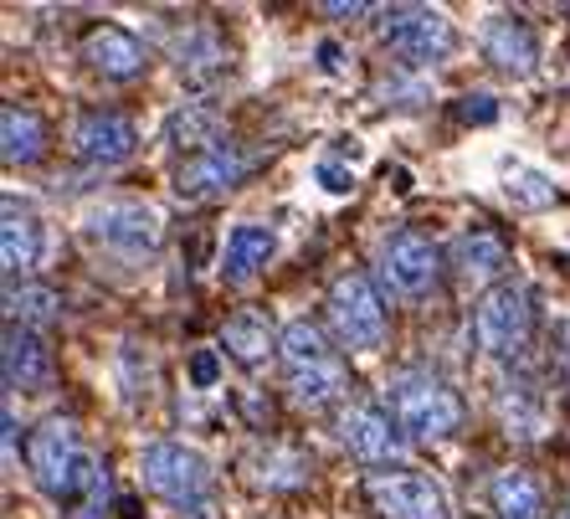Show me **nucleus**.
I'll list each match as a JSON object with an SVG mask.
<instances>
[{
	"label": "nucleus",
	"instance_id": "f257e3e1",
	"mask_svg": "<svg viewBox=\"0 0 570 519\" xmlns=\"http://www.w3.org/2000/svg\"><path fill=\"white\" fill-rule=\"evenodd\" d=\"M385 412L396 417L406 442H448L463 427V396L432 371H401L385 386Z\"/></svg>",
	"mask_w": 570,
	"mask_h": 519
},
{
	"label": "nucleus",
	"instance_id": "f03ea898",
	"mask_svg": "<svg viewBox=\"0 0 570 519\" xmlns=\"http://www.w3.org/2000/svg\"><path fill=\"white\" fill-rule=\"evenodd\" d=\"M27 473L47 499H78L88 483H94L98 468L88 463L82 453V438H78V422L72 417H47V422L31 427L27 438Z\"/></svg>",
	"mask_w": 570,
	"mask_h": 519
},
{
	"label": "nucleus",
	"instance_id": "7ed1b4c3",
	"mask_svg": "<svg viewBox=\"0 0 570 519\" xmlns=\"http://www.w3.org/2000/svg\"><path fill=\"white\" fill-rule=\"evenodd\" d=\"M324 314H330V330L340 334L345 350H381L385 345V298L371 283V273H340L330 283V298H324Z\"/></svg>",
	"mask_w": 570,
	"mask_h": 519
},
{
	"label": "nucleus",
	"instance_id": "20e7f679",
	"mask_svg": "<svg viewBox=\"0 0 570 519\" xmlns=\"http://www.w3.org/2000/svg\"><path fill=\"white\" fill-rule=\"evenodd\" d=\"M530 330H534L530 283L504 278V283H493V288H483V298L473 309V334L493 360H514L519 350L530 345Z\"/></svg>",
	"mask_w": 570,
	"mask_h": 519
},
{
	"label": "nucleus",
	"instance_id": "39448f33",
	"mask_svg": "<svg viewBox=\"0 0 570 519\" xmlns=\"http://www.w3.org/2000/svg\"><path fill=\"white\" fill-rule=\"evenodd\" d=\"M139 479H145L149 493L190 509L212 489V468H206V458H200L196 448H186V442H149L145 453H139Z\"/></svg>",
	"mask_w": 570,
	"mask_h": 519
},
{
	"label": "nucleus",
	"instance_id": "423d86ee",
	"mask_svg": "<svg viewBox=\"0 0 570 519\" xmlns=\"http://www.w3.org/2000/svg\"><path fill=\"white\" fill-rule=\"evenodd\" d=\"M381 41L396 57H406V62L432 67L452 52L458 31H452V21L438 6H391V11L381 16Z\"/></svg>",
	"mask_w": 570,
	"mask_h": 519
},
{
	"label": "nucleus",
	"instance_id": "0eeeda50",
	"mask_svg": "<svg viewBox=\"0 0 570 519\" xmlns=\"http://www.w3.org/2000/svg\"><path fill=\"white\" fill-rule=\"evenodd\" d=\"M82 232L98 242V247H114L124 257H145L159 247V212L145 200H104L82 216Z\"/></svg>",
	"mask_w": 570,
	"mask_h": 519
},
{
	"label": "nucleus",
	"instance_id": "6e6552de",
	"mask_svg": "<svg viewBox=\"0 0 570 519\" xmlns=\"http://www.w3.org/2000/svg\"><path fill=\"white\" fill-rule=\"evenodd\" d=\"M381 278L401 298H422L442 278V247L432 237H422V232H396L381 247Z\"/></svg>",
	"mask_w": 570,
	"mask_h": 519
},
{
	"label": "nucleus",
	"instance_id": "1a4fd4ad",
	"mask_svg": "<svg viewBox=\"0 0 570 519\" xmlns=\"http://www.w3.org/2000/svg\"><path fill=\"white\" fill-rule=\"evenodd\" d=\"M340 442L365 468H381V473H391V463H401V453H406V432L396 427V417L385 407H371V401L340 412Z\"/></svg>",
	"mask_w": 570,
	"mask_h": 519
},
{
	"label": "nucleus",
	"instance_id": "9d476101",
	"mask_svg": "<svg viewBox=\"0 0 570 519\" xmlns=\"http://www.w3.org/2000/svg\"><path fill=\"white\" fill-rule=\"evenodd\" d=\"M371 505L381 509V519H448V493L442 483H432L426 473H371L365 483Z\"/></svg>",
	"mask_w": 570,
	"mask_h": 519
},
{
	"label": "nucleus",
	"instance_id": "9b49d317",
	"mask_svg": "<svg viewBox=\"0 0 570 519\" xmlns=\"http://www.w3.org/2000/svg\"><path fill=\"white\" fill-rule=\"evenodd\" d=\"M72 149L88 165H124L139 149V129L114 108H94V114H82L72 124Z\"/></svg>",
	"mask_w": 570,
	"mask_h": 519
},
{
	"label": "nucleus",
	"instance_id": "f8f14e48",
	"mask_svg": "<svg viewBox=\"0 0 570 519\" xmlns=\"http://www.w3.org/2000/svg\"><path fill=\"white\" fill-rule=\"evenodd\" d=\"M242 170H247L242 149L226 145V139H216L212 149H200V155H186L180 175H175V190H180L186 200H212V196H226V190L237 186Z\"/></svg>",
	"mask_w": 570,
	"mask_h": 519
},
{
	"label": "nucleus",
	"instance_id": "ddd939ff",
	"mask_svg": "<svg viewBox=\"0 0 570 519\" xmlns=\"http://www.w3.org/2000/svg\"><path fill=\"white\" fill-rule=\"evenodd\" d=\"M478 41H483V57L499 72H509V78H530L540 67V37H534V27L524 16H493Z\"/></svg>",
	"mask_w": 570,
	"mask_h": 519
},
{
	"label": "nucleus",
	"instance_id": "4468645a",
	"mask_svg": "<svg viewBox=\"0 0 570 519\" xmlns=\"http://www.w3.org/2000/svg\"><path fill=\"white\" fill-rule=\"evenodd\" d=\"M0 365H6V386L11 391L52 386V345L41 340V330L11 324V330H6V345H0Z\"/></svg>",
	"mask_w": 570,
	"mask_h": 519
},
{
	"label": "nucleus",
	"instance_id": "2eb2a0df",
	"mask_svg": "<svg viewBox=\"0 0 570 519\" xmlns=\"http://www.w3.org/2000/svg\"><path fill=\"white\" fill-rule=\"evenodd\" d=\"M41 257H47V242H41V222L27 212V206H16V200H6V222H0V263H6V273H21V283H27V273H37Z\"/></svg>",
	"mask_w": 570,
	"mask_h": 519
},
{
	"label": "nucleus",
	"instance_id": "dca6fc26",
	"mask_svg": "<svg viewBox=\"0 0 570 519\" xmlns=\"http://www.w3.org/2000/svg\"><path fill=\"white\" fill-rule=\"evenodd\" d=\"M278 334L283 330H273V320H267L263 309H237L222 330V350L237 360V365L257 371L267 355H278Z\"/></svg>",
	"mask_w": 570,
	"mask_h": 519
},
{
	"label": "nucleus",
	"instance_id": "f3484780",
	"mask_svg": "<svg viewBox=\"0 0 570 519\" xmlns=\"http://www.w3.org/2000/svg\"><path fill=\"white\" fill-rule=\"evenodd\" d=\"M278 253V237L257 222H237V227L226 232V253H222V278L226 283H253L267 263Z\"/></svg>",
	"mask_w": 570,
	"mask_h": 519
},
{
	"label": "nucleus",
	"instance_id": "a211bd4d",
	"mask_svg": "<svg viewBox=\"0 0 570 519\" xmlns=\"http://www.w3.org/2000/svg\"><path fill=\"white\" fill-rule=\"evenodd\" d=\"M82 57H88V67L94 72H104V78H139L145 72V47L129 37L124 27H94L88 31V41H82Z\"/></svg>",
	"mask_w": 570,
	"mask_h": 519
},
{
	"label": "nucleus",
	"instance_id": "6ab92c4d",
	"mask_svg": "<svg viewBox=\"0 0 570 519\" xmlns=\"http://www.w3.org/2000/svg\"><path fill=\"white\" fill-rule=\"evenodd\" d=\"M345 386H350V371L340 355L318 360V365H304V371H288V396L298 401V407H308V412L334 407V401L345 396Z\"/></svg>",
	"mask_w": 570,
	"mask_h": 519
},
{
	"label": "nucleus",
	"instance_id": "aec40b11",
	"mask_svg": "<svg viewBox=\"0 0 570 519\" xmlns=\"http://www.w3.org/2000/svg\"><path fill=\"white\" fill-rule=\"evenodd\" d=\"M226 41L216 37V27H190L186 37L175 41V67H180V78L190 82H212L226 72Z\"/></svg>",
	"mask_w": 570,
	"mask_h": 519
},
{
	"label": "nucleus",
	"instance_id": "412c9836",
	"mask_svg": "<svg viewBox=\"0 0 570 519\" xmlns=\"http://www.w3.org/2000/svg\"><path fill=\"white\" fill-rule=\"evenodd\" d=\"M452 257H458V273H463L468 283H489L509 267V242L499 237V232L478 227V232H463V237H458Z\"/></svg>",
	"mask_w": 570,
	"mask_h": 519
},
{
	"label": "nucleus",
	"instance_id": "4be33fe9",
	"mask_svg": "<svg viewBox=\"0 0 570 519\" xmlns=\"http://www.w3.org/2000/svg\"><path fill=\"white\" fill-rule=\"evenodd\" d=\"M41 149H47V124L21 104L0 108V155H6V165H31L41 160Z\"/></svg>",
	"mask_w": 570,
	"mask_h": 519
},
{
	"label": "nucleus",
	"instance_id": "5701e85b",
	"mask_svg": "<svg viewBox=\"0 0 570 519\" xmlns=\"http://www.w3.org/2000/svg\"><path fill=\"white\" fill-rule=\"evenodd\" d=\"M489 499H493V509H499V519H544V489L524 468H504V473L489 483Z\"/></svg>",
	"mask_w": 570,
	"mask_h": 519
},
{
	"label": "nucleus",
	"instance_id": "b1692460",
	"mask_svg": "<svg viewBox=\"0 0 570 519\" xmlns=\"http://www.w3.org/2000/svg\"><path fill=\"white\" fill-rule=\"evenodd\" d=\"M165 139H170L175 149H190V155L212 149L216 145V108H206V104L175 108L170 124H165Z\"/></svg>",
	"mask_w": 570,
	"mask_h": 519
},
{
	"label": "nucleus",
	"instance_id": "393cba45",
	"mask_svg": "<svg viewBox=\"0 0 570 519\" xmlns=\"http://www.w3.org/2000/svg\"><path fill=\"white\" fill-rule=\"evenodd\" d=\"M6 304H11V324H27V330H41V324H52L62 314V293L47 288V283H21L6 293Z\"/></svg>",
	"mask_w": 570,
	"mask_h": 519
},
{
	"label": "nucleus",
	"instance_id": "a878e982",
	"mask_svg": "<svg viewBox=\"0 0 570 519\" xmlns=\"http://www.w3.org/2000/svg\"><path fill=\"white\" fill-rule=\"evenodd\" d=\"M247 463H253V479L263 489H298V483H308V458L298 448H267V453L247 458Z\"/></svg>",
	"mask_w": 570,
	"mask_h": 519
},
{
	"label": "nucleus",
	"instance_id": "bb28decb",
	"mask_svg": "<svg viewBox=\"0 0 570 519\" xmlns=\"http://www.w3.org/2000/svg\"><path fill=\"white\" fill-rule=\"evenodd\" d=\"M278 355L288 371H304V365L330 360L334 350L324 345V330H318L314 320H293V324H283V334H278Z\"/></svg>",
	"mask_w": 570,
	"mask_h": 519
},
{
	"label": "nucleus",
	"instance_id": "cd10ccee",
	"mask_svg": "<svg viewBox=\"0 0 570 519\" xmlns=\"http://www.w3.org/2000/svg\"><path fill=\"white\" fill-rule=\"evenodd\" d=\"M504 196L514 200L519 212H544V206H556L560 200V186L550 175L530 170V165H509L504 170Z\"/></svg>",
	"mask_w": 570,
	"mask_h": 519
},
{
	"label": "nucleus",
	"instance_id": "c85d7f7f",
	"mask_svg": "<svg viewBox=\"0 0 570 519\" xmlns=\"http://www.w3.org/2000/svg\"><path fill=\"white\" fill-rule=\"evenodd\" d=\"M499 412H504V422H509V432L519 427V438H534L540 432V407L530 401V391L524 386H514V391H499Z\"/></svg>",
	"mask_w": 570,
	"mask_h": 519
},
{
	"label": "nucleus",
	"instance_id": "c756f323",
	"mask_svg": "<svg viewBox=\"0 0 570 519\" xmlns=\"http://www.w3.org/2000/svg\"><path fill=\"white\" fill-rule=\"evenodd\" d=\"M458 119L463 124H493L499 119V104H493L489 94H468L463 104H458Z\"/></svg>",
	"mask_w": 570,
	"mask_h": 519
},
{
	"label": "nucleus",
	"instance_id": "7c9ffc66",
	"mask_svg": "<svg viewBox=\"0 0 570 519\" xmlns=\"http://www.w3.org/2000/svg\"><path fill=\"white\" fill-rule=\"evenodd\" d=\"M318 180H324L330 190H350V186H355V180H350V170H340V165H318Z\"/></svg>",
	"mask_w": 570,
	"mask_h": 519
},
{
	"label": "nucleus",
	"instance_id": "2f4dec72",
	"mask_svg": "<svg viewBox=\"0 0 570 519\" xmlns=\"http://www.w3.org/2000/svg\"><path fill=\"white\" fill-rule=\"evenodd\" d=\"M190 371H196L200 386H212V381H216V360L212 355H196V365H190Z\"/></svg>",
	"mask_w": 570,
	"mask_h": 519
},
{
	"label": "nucleus",
	"instance_id": "473e14b6",
	"mask_svg": "<svg viewBox=\"0 0 570 519\" xmlns=\"http://www.w3.org/2000/svg\"><path fill=\"white\" fill-rule=\"evenodd\" d=\"M324 11H330V16H365L371 6H324Z\"/></svg>",
	"mask_w": 570,
	"mask_h": 519
},
{
	"label": "nucleus",
	"instance_id": "72a5a7b5",
	"mask_svg": "<svg viewBox=\"0 0 570 519\" xmlns=\"http://www.w3.org/2000/svg\"><path fill=\"white\" fill-rule=\"evenodd\" d=\"M560 519H570V505H566V515H560Z\"/></svg>",
	"mask_w": 570,
	"mask_h": 519
}]
</instances>
